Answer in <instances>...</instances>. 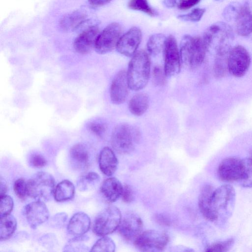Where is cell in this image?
I'll use <instances>...</instances> for the list:
<instances>
[{
	"instance_id": "cell-1",
	"label": "cell",
	"mask_w": 252,
	"mask_h": 252,
	"mask_svg": "<svg viewBox=\"0 0 252 252\" xmlns=\"http://www.w3.org/2000/svg\"><path fill=\"white\" fill-rule=\"evenodd\" d=\"M150 60L147 53L143 50L135 53L130 61L126 72L129 88L139 91L147 84L150 75Z\"/></svg>"
},
{
	"instance_id": "cell-2",
	"label": "cell",
	"mask_w": 252,
	"mask_h": 252,
	"mask_svg": "<svg viewBox=\"0 0 252 252\" xmlns=\"http://www.w3.org/2000/svg\"><path fill=\"white\" fill-rule=\"evenodd\" d=\"M208 50L202 37L185 35L180 45L181 62L190 68H196L203 63Z\"/></svg>"
},
{
	"instance_id": "cell-3",
	"label": "cell",
	"mask_w": 252,
	"mask_h": 252,
	"mask_svg": "<svg viewBox=\"0 0 252 252\" xmlns=\"http://www.w3.org/2000/svg\"><path fill=\"white\" fill-rule=\"evenodd\" d=\"M236 193L234 188L223 185L214 190L211 196V206L217 221L224 220L231 215L234 207Z\"/></svg>"
},
{
	"instance_id": "cell-4",
	"label": "cell",
	"mask_w": 252,
	"mask_h": 252,
	"mask_svg": "<svg viewBox=\"0 0 252 252\" xmlns=\"http://www.w3.org/2000/svg\"><path fill=\"white\" fill-rule=\"evenodd\" d=\"M140 138V133L135 127L126 124H120L114 129L111 145L118 153L128 154L134 149Z\"/></svg>"
},
{
	"instance_id": "cell-5",
	"label": "cell",
	"mask_w": 252,
	"mask_h": 252,
	"mask_svg": "<svg viewBox=\"0 0 252 252\" xmlns=\"http://www.w3.org/2000/svg\"><path fill=\"white\" fill-rule=\"evenodd\" d=\"M27 183L28 195L37 200L48 201L54 194L55 180L49 173L37 172Z\"/></svg>"
},
{
	"instance_id": "cell-6",
	"label": "cell",
	"mask_w": 252,
	"mask_h": 252,
	"mask_svg": "<svg viewBox=\"0 0 252 252\" xmlns=\"http://www.w3.org/2000/svg\"><path fill=\"white\" fill-rule=\"evenodd\" d=\"M122 217L120 210L114 206L102 210L96 217L93 225L94 233L104 236L112 233L118 228Z\"/></svg>"
},
{
	"instance_id": "cell-7",
	"label": "cell",
	"mask_w": 252,
	"mask_h": 252,
	"mask_svg": "<svg viewBox=\"0 0 252 252\" xmlns=\"http://www.w3.org/2000/svg\"><path fill=\"white\" fill-rule=\"evenodd\" d=\"M233 37L231 27L226 23L218 22L213 24L206 29L202 38L209 50L214 44H216V48L230 45V42L233 40Z\"/></svg>"
},
{
	"instance_id": "cell-8",
	"label": "cell",
	"mask_w": 252,
	"mask_h": 252,
	"mask_svg": "<svg viewBox=\"0 0 252 252\" xmlns=\"http://www.w3.org/2000/svg\"><path fill=\"white\" fill-rule=\"evenodd\" d=\"M169 242V237L164 232L149 230L142 232L134 240L135 247L142 252L163 251Z\"/></svg>"
},
{
	"instance_id": "cell-9",
	"label": "cell",
	"mask_w": 252,
	"mask_h": 252,
	"mask_svg": "<svg viewBox=\"0 0 252 252\" xmlns=\"http://www.w3.org/2000/svg\"><path fill=\"white\" fill-rule=\"evenodd\" d=\"M122 35V28L118 23L113 22L107 25L100 32L94 49L100 54H104L116 48Z\"/></svg>"
},
{
	"instance_id": "cell-10",
	"label": "cell",
	"mask_w": 252,
	"mask_h": 252,
	"mask_svg": "<svg viewBox=\"0 0 252 252\" xmlns=\"http://www.w3.org/2000/svg\"><path fill=\"white\" fill-rule=\"evenodd\" d=\"M251 59L247 50L241 45L232 47L228 56V72L236 77L245 75L250 66Z\"/></svg>"
},
{
	"instance_id": "cell-11",
	"label": "cell",
	"mask_w": 252,
	"mask_h": 252,
	"mask_svg": "<svg viewBox=\"0 0 252 252\" xmlns=\"http://www.w3.org/2000/svg\"><path fill=\"white\" fill-rule=\"evenodd\" d=\"M164 70L166 77L174 76L179 73L181 58L176 38L172 35L167 37L163 50Z\"/></svg>"
},
{
	"instance_id": "cell-12",
	"label": "cell",
	"mask_w": 252,
	"mask_h": 252,
	"mask_svg": "<svg viewBox=\"0 0 252 252\" xmlns=\"http://www.w3.org/2000/svg\"><path fill=\"white\" fill-rule=\"evenodd\" d=\"M243 173V159L235 157L223 159L218 168V176L220 180L224 182H240Z\"/></svg>"
},
{
	"instance_id": "cell-13",
	"label": "cell",
	"mask_w": 252,
	"mask_h": 252,
	"mask_svg": "<svg viewBox=\"0 0 252 252\" xmlns=\"http://www.w3.org/2000/svg\"><path fill=\"white\" fill-rule=\"evenodd\" d=\"M143 222L135 213L128 212L122 218L118 227L121 235L126 240H134L142 233Z\"/></svg>"
},
{
	"instance_id": "cell-14",
	"label": "cell",
	"mask_w": 252,
	"mask_h": 252,
	"mask_svg": "<svg viewBox=\"0 0 252 252\" xmlns=\"http://www.w3.org/2000/svg\"><path fill=\"white\" fill-rule=\"evenodd\" d=\"M141 30L136 27L131 28L121 36L116 49L118 52L125 56H133L142 40Z\"/></svg>"
},
{
	"instance_id": "cell-15",
	"label": "cell",
	"mask_w": 252,
	"mask_h": 252,
	"mask_svg": "<svg viewBox=\"0 0 252 252\" xmlns=\"http://www.w3.org/2000/svg\"><path fill=\"white\" fill-rule=\"evenodd\" d=\"M24 215L31 227L35 229L48 219L49 212L44 202L37 200L25 207Z\"/></svg>"
},
{
	"instance_id": "cell-16",
	"label": "cell",
	"mask_w": 252,
	"mask_h": 252,
	"mask_svg": "<svg viewBox=\"0 0 252 252\" xmlns=\"http://www.w3.org/2000/svg\"><path fill=\"white\" fill-rule=\"evenodd\" d=\"M96 26H92L83 31L75 39L73 47L81 54H87L95 48L96 42L100 33Z\"/></svg>"
},
{
	"instance_id": "cell-17",
	"label": "cell",
	"mask_w": 252,
	"mask_h": 252,
	"mask_svg": "<svg viewBox=\"0 0 252 252\" xmlns=\"http://www.w3.org/2000/svg\"><path fill=\"white\" fill-rule=\"evenodd\" d=\"M128 88L126 72L121 70L115 75L111 84L110 95L112 102L115 104L123 103L126 98Z\"/></svg>"
},
{
	"instance_id": "cell-18",
	"label": "cell",
	"mask_w": 252,
	"mask_h": 252,
	"mask_svg": "<svg viewBox=\"0 0 252 252\" xmlns=\"http://www.w3.org/2000/svg\"><path fill=\"white\" fill-rule=\"evenodd\" d=\"M231 48V45H227L216 49L213 71L217 78H222L228 73V59Z\"/></svg>"
},
{
	"instance_id": "cell-19",
	"label": "cell",
	"mask_w": 252,
	"mask_h": 252,
	"mask_svg": "<svg viewBox=\"0 0 252 252\" xmlns=\"http://www.w3.org/2000/svg\"><path fill=\"white\" fill-rule=\"evenodd\" d=\"M234 22L239 35L247 36L252 32V12L248 5H242Z\"/></svg>"
},
{
	"instance_id": "cell-20",
	"label": "cell",
	"mask_w": 252,
	"mask_h": 252,
	"mask_svg": "<svg viewBox=\"0 0 252 252\" xmlns=\"http://www.w3.org/2000/svg\"><path fill=\"white\" fill-rule=\"evenodd\" d=\"M123 187L118 179L112 177L103 181L100 188V191L107 201L112 203L122 196Z\"/></svg>"
},
{
	"instance_id": "cell-21",
	"label": "cell",
	"mask_w": 252,
	"mask_h": 252,
	"mask_svg": "<svg viewBox=\"0 0 252 252\" xmlns=\"http://www.w3.org/2000/svg\"><path fill=\"white\" fill-rule=\"evenodd\" d=\"M99 166L101 172L106 176L112 175L116 171L118 160L111 149L104 147L101 151L98 158Z\"/></svg>"
},
{
	"instance_id": "cell-22",
	"label": "cell",
	"mask_w": 252,
	"mask_h": 252,
	"mask_svg": "<svg viewBox=\"0 0 252 252\" xmlns=\"http://www.w3.org/2000/svg\"><path fill=\"white\" fill-rule=\"evenodd\" d=\"M90 224L91 220L88 215L83 212H78L70 219L67 230L72 235H82L89 230Z\"/></svg>"
},
{
	"instance_id": "cell-23",
	"label": "cell",
	"mask_w": 252,
	"mask_h": 252,
	"mask_svg": "<svg viewBox=\"0 0 252 252\" xmlns=\"http://www.w3.org/2000/svg\"><path fill=\"white\" fill-rule=\"evenodd\" d=\"M214 189L209 185L204 186L198 197V207L203 216L207 220L217 221L211 206V196Z\"/></svg>"
},
{
	"instance_id": "cell-24",
	"label": "cell",
	"mask_w": 252,
	"mask_h": 252,
	"mask_svg": "<svg viewBox=\"0 0 252 252\" xmlns=\"http://www.w3.org/2000/svg\"><path fill=\"white\" fill-rule=\"evenodd\" d=\"M87 19V15L84 11L77 10L64 16L60 21V27L65 31H72L83 24Z\"/></svg>"
},
{
	"instance_id": "cell-25",
	"label": "cell",
	"mask_w": 252,
	"mask_h": 252,
	"mask_svg": "<svg viewBox=\"0 0 252 252\" xmlns=\"http://www.w3.org/2000/svg\"><path fill=\"white\" fill-rule=\"evenodd\" d=\"M71 161L80 170L85 169L89 165V156L86 146L81 143L73 146L70 150Z\"/></svg>"
},
{
	"instance_id": "cell-26",
	"label": "cell",
	"mask_w": 252,
	"mask_h": 252,
	"mask_svg": "<svg viewBox=\"0 0 252 252\" xmlns=\"http://www.w3.org/2000/svg\"><path fill=\"white\" fill-rule=\"evenodd\" d=\"M149 105L148 95L145 93H139L134 95L129 100L128 109L134 116H140L146 111Z\"/></svg>"
},
{
	"instance_id": "cell-27",
	"label": "cell",
	"mask_w": 252,
	"mask_h": 252,
	"mask_svg": "<svg viewBox=\"0 0 252 252\" xmlns=\"http://www.w3.org/2000/svg\"><path fill=\"white\" fill-rule=\"evenodd\" d=\"M75 193L73 184L69 180H64L56 187L54 192L55 199L58 202H63L71 199Z\"/></svg>"
},
{
	"instance_id": "cell-28",
	"label": "cell",
	"mask_w": 252,
	"mask_h": 252,
	"mask_svg": "<svg viewBox=\"0 0 252 252\" xmlns=\"http://www.w3.org/2000/svg\"><path fill=\"white\" fill-rule=\"evenodd\" d=\"M16 226V220L12 215L8 214L0 217V240H5L10 237L15 231Z\"/></svg>"
},
{
	"instance_id": "cell-29",
	"label": "cell",
	"mask_w": 252,
	"mask_h": 252,
	"mask_svg": "<svg viewBox=\"0 0 252 252\" xmlns=\"http://www.w3.org/2000/svg\"><path fill=\"white\" fill-rule=\"evenodd\" d=\"M167 37L162 33H155L147 41V49L149 54L156 56L163 50Z\"/></svg>"
},
{
	"instance_id": "cell-30",
	"label": "cell",
	"mask_w": 252,
	"mask_h": 252,
	"mask_svg": "<svg viewBox=\"0 0 252 252\" xmlns=\"http://www.w3.org/2000/svg\"><path fill=\"white\" fill-rule=\"evenodd\" d=\"M99 181V175L94 172H88L80 177L77 183L78 189L81 191L93 189Z\"/></svg>"
},
{
	"instance_id": "cell-31",
	"label": "cell",
	"mask_w": 252,
	"mask_h": 252,
	"mask_svg": "<svg viewBox=\"0 0 252 252\" xmlns=\"http://www.w3.org/2000/svg\"><path fill=\"white\" fill-rule=\"evenodd\" d=\"M89 238L86 236H77L68 241L65 246L63 251L64 252H86L88 251L89 248L81 243L86 241Z\"/></svg>"
},
{
	"instance_id": "cell-32",
	"label": "cell",
	"mask_w": 252,
	"mask_h": 252,
	"mask_svg": "<svg viewBox=\"0 0 252 252\" xmlns=\"http://www.w3.org/2000/svg\"><path fill=\"white\" fill-rule=\"evenodd\" d=\"M243 160V173L240 183L243 187L252 188V158H245Z\"/></svg>"
},
{
	"instance_id": "cell-33",
	"label": "cell",
	"mask_w": 252,
	"mask_h": 252,
	"mask_svg": "<svg viewBox=\"0 0 252 252\" xmlns=\"http://www.w3.org/2000/svg\"><path fill=\"white\" fill-rule=\"evenodd\" d=\"M128 7L131 9L140 11L151 16L158 14L157 12L149 5L148 0H130Z\"/></svg>"
},
{
	"instance_id": "cell-34",
	"label": "cell",
	"mask_w": 252,
	"mask_h": 252,
	"mask_svg": "<svg viewBox=\"0 0 252 252\" xmlns=\"http://www.w3.org/2000/svg\"><path fill=\"white\" fill-rule=\"evenodd\" d=\"M115 248L113 241L109 237L104 236L95 242L90 251L113 252Z\"/></svg>"
},
{
	"instance_id": "cell-35",
	"label": "cell",
	"mask_w": 252,
	"mask_h": 252,
	"mask_svg": "<svg viewBox=\"0 0 252 252\" xmlns=\"http://www.w3.org/2000/svg\"><path fill=\"white\" fill-rule=\"evenodd\" d=\"M234 239L232 238L221 241H217L208 246L207 252H225L228 251L233 246Z\"/></svg>"
},
{
	"instance_id": "cell-36",
	"label": "cell",
	"mask_w": 252,
	"mask_h": 252,
	"mask_svg": "<svg viewBox=\"0 0 252 252\" xmlns=\"http://www.w3.org/2000/svg\"><path fill=\"white\" fill-rule=\"evenodd\" d=\"M242 5L237 2H232L225 7L222 15L225 19L229 22L235 21Z\"/></svg>"
},
{
	"instance_id": "cell-37",
	"label": "cell",
	"mask_w": 252,
	"mask_h": 252,
	"mask_svg": "<svg viewBox=\"0 0 252 252\" xmlns=\"http://www.w3.org/2000/svg\"><path fill=\"white\" fill-rule=\"evenodd\" d=\"M205 8H194L188 13L178 15L177 18L184 21L192 22H198L205 13Z\"/></svg>"
},
{
	"instance_id": "cell-38",
	"label": "cell",
	"mask_w": 252,
	"mask_h": 252,
	"mask_svg": "<svg viewBox=\"0 0 252 252\" xmlns=\"http://www.w3.org/2000/svg\"><path fill=\"white\" fill-rule=\"evenodd\" d=\"M13 207V199L9 195L0 196V217L10 214Z\"/></svg>"
},
{
	"instance_id": "cell-39",
	"label": "cell",
	"mask_w": 252,
	"mask_h": 252,
	"mask_svg": "<svg viewBox=\"0 0 252 252\" xmlns=\"http://www.w3.org/2000/svg\"><path fill=\"white\" fill-rule=\"evenodd\" d=\"M14 190L20 199H24L28 194L27 183L23 179H18L14 183Z\"/></svg>"
},
{
	"instance_id": "cell-40",
	"label": "cell",
	"mask_w": 252,
	"mask_h": 252,
	"mask_svg": "<svg viewBox=\"0 0 252 252\" xmlns=\"http://www.w3.org/2000/svg\"><path fill=\"white\" fill-rule=\"evenodd\" d=\"M165 77L166 76L164 69L158 66L154 67L153 71V80L155 85H164L165 82Z\"/></svg>"
},
{
	"instance_id": "cell-41",
	"label": "cell",
	"mask_w": 252,
	"mask_h": 252,
	"mask_svg": "<svg viewBox=\"0 0 252 252\" xmlns=\"http://www.w3.org/2000/svg\"><path fill=\"white\" fill-rule=\"evenodd\" d=\"M39 243L47 249H52L57 244V240L55 235L49 233L42 236L39 239Z\"/></svg>"
},
{
	"instance_id": "cell-42",
	"label": "cell",
	"mask_w": 252,
	"mask_h": 252,
	"mask_svg": "<svg viewBox=\"0 0 252 252\" xmlns=\"http://www.w3.org/2000/svg\"><path fill=\"white\" fill-rule=\"evenodd\" d=\"M89 128L95 134L101 136L105 132L107 129V126L104 123L94 122L89 124Z\"/></svg>"
},
{
	"instance_id": "cell-43",
	"label": "cell",
	"mask_w": 252,
	"mask_h": 252,
	"mask_svg": "<svg viewBox=\"0 0 252 252\" xmlns=\"http://www.w3.org/2000/svg\"><path fill=\"white\" fill-rule=\"evenodd\" d=\"M46 160L40 154H34L30 158V163L32 166L36 168H41L46 164Z\"/></svg>"
},
{
	"instance_id": "cell-44",
	"label": "cell",
	"mask_w": 252,
	"mask_h": 252,
	"mask_svg": "<svg viewBox=\"0 0 252 252\" xmlns=\"http://www.w3.org/2000/svg\"><path fill=\"white\" fill-rule=\"evenodd\" d=\"M67 215L65 213L56 214L52 219V223L55 227H61L66 222Z\"/></svg>"
},
{
	"instance_id": "cell-45",
	"label": "cell",
	"mask_w": 252,
	"mask_h": 252,
	"mask_svg": "<svg viewBox=\"0 0 252 252\" xmlns=\"http://www.w3.org/2000/svg\"><path fill=\"white\" fill-rule=\"evenodd\" d=\"M123 200L127 203L132 201L134 199V194L132 189L127 185H125L123 187L122 194Z\"/></svg>"
},
{
	"instance_id": "cell-46",
	"label": "cell",
	"mask_w": 252,
	"mask_h": 252,
	"mask_svg": "<svg viewBox=\"0 0 252 252\" xmlns=\"http://www.w3.org/2000/svg\"><path fill=\"white\" fill-rule=\"evenodd\" d=\"M200 0H184L179 5L178 8L182 10L189 9L198 4Z\"/></svg>"
},
{
	"instance_id": "cell-47",
	"label": "cell",
	"mask_w": 252,
	"mask_h": 252,
	"mask_svg": "<svg viewBox=\"0 0 252 252\" xmlns=\"http://www.w3.org/2000/svg\"><path fill=\"white\" fill-rule=\"evenodd\" d=\"M184 0H164L163 3L167 7H174L179 5Z\"/></svg>"
},
{
	"instance_id": "cell-48",
	"label": "cell",
	"mask_w": 252,
	"mask_h": 252,
	"mask_svg": "<svg viewBox=\"0 0 252 252\" xmlns=\"http://www.w3.org/2000/svg\"><path fill=\"white\" fill-rule=\"evenodd\" d=\"M89 2L93 6L99 7L104 5L110 2L112 0H88Z\"/></svg>"
},
{
	"instance_id": "cell-49",
	"label": "cell",
	"mask_w": 252,
	"mask_h": 252,
	"mask_svg": "<svg viewBox=\"0 0 252 252\" xmlns=\"http://www.w3.org/2000/svg\"><path fill=\"white\" fill-rule=\"evenodd\" d=\"M7 190V184L5 180L1 177L0 179V196L5 195Z\"/></svg>"
},
{
	"instance_id": "cell-50",
	"label": "cell",
	"mask_w": 252,
	"mask_h": 252,
	"mask_svg": "<svg viewBox=\"0 0 252 252\" xmlns=\"http://www.w3.org/2000/svg\"><path fill=\"white\" fill-rule=\"evenodd\" d=\"M157 220L164 225L169 224L168 220L164 216H161L160 215L157 216Z\"/></svg>"
}]
</instances>
